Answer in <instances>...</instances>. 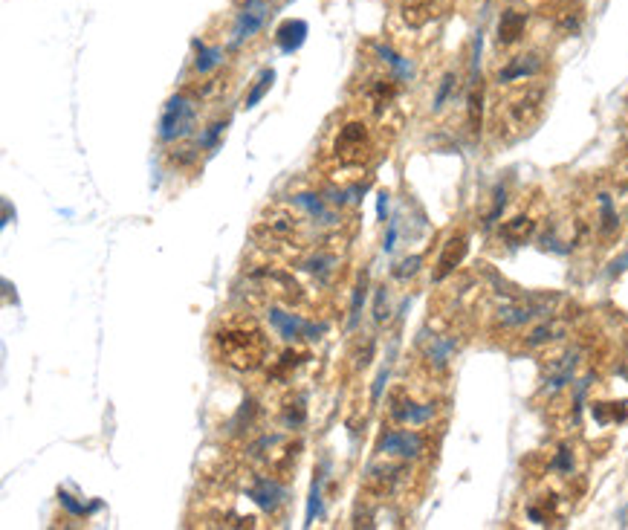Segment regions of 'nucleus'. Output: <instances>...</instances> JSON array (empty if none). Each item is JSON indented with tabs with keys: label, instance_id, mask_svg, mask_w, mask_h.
Returning <instances> with one entry per match:
<instances>
[{
	"label": "nucleus",
	"instance_id": "obj_6",
	"mask_svg": "<svg viewBox=\"0 0 628 530\" xmlns=\"http://www.w3.org/2000/svg\"><path fill=\"white\" fill-rule=\"evenodd\" d=\"M388 414L397 426H426V423L438 414V403L434 400H417L405 386H397L388 397Z\"/></svg>",
	"mask_w": 628,
	"mask_h": 530
},
{
	"label": "nucleus",
	"instance_id": "obj_5",
	"mask_svg": "<svg viewBox=\"0 0 628 530\" xmlns=\"http://www.w3.org/2000/svg\"><path fill=\"white\" fill-rule=\"evenodd\" d=\"M426 452H429V438L423 432H417L414 426H391L376 440V455L379 458H394V461L414 464Z\"/></svg>",
	"mask_w": 628,
	"mask_h": 530
},
{
	"label": "nucleus",
	"instance_id": "obj_15",
	"mask_svg": "<svg viewBox=\"0 0 628 530\" xmlns=\"http://www.w3.org/2000/svg\"><path fill=\"white\" fill-rule=\"evenodd\" d=\"M617 226H620V218H617V211H614V203H611V197L608 195H599V235H614L617 232Z\"/></svg>",
	"mask_w": 628,
	"mask_h": 530
},
{
	"label": "nucleus",
	"instance_id": "obj_18",
	"mask_svg": "<svg viewBox=\"0 0 628 530\" xmlns=\"http://www.w3.org/2000/svg\"><path fill=\"white\" fill-rule=\"evenodd\" d=\"M272 78H276V75H272V70H264V73L258 75V85L247 93V108H255V104L264 99V93L272 87Z\"/></svg>",
	"mask_w": 628,
	"mask_h": 530
},
{
	"label": "nucleus",
	"instance_id": "obj_10",
	"mask_svg": "<svg viewBox=\"0 0 628 530\" xmlns=\"http://www.w3.org/2000/svg\"><path fill=\"white\" fill-rule=\"evenodd\" d=\"M541 70V58L536 56V52H527V56H515L510 58L507 67L498 70V82L501 85H510V82H518V78H530Z\"/></svg>",
	"mask_w": 628,
	"mask_h": 530
},
{
	"label": "nucleus",
	"instance_id": "obj_12",
	"mask_svg": "<svg viewBox=\"0 0 628 530\" xmlns=\"http://www.w3.org/2000/svg\"><path fill=\"white\" fill-rule=\"evenodd\" d=\"M455 351V342L452 339H443V336H429L426 345H423V359L431 371H443L449 365V357Z\"/></svg>",
	"mask_w": 628,
	"mask_h": 530
},
{
	"label": "nucleus",
	"instance_id": "obj_8",
	"mask_svg": "<svg viewBox=\"0 0 628 530\" xmlns=\"http://www.w3.org/2000/svg\"><path fill=\"white\" fill-rule=\"evenodd\" d=\"M266 12H269V4H266V0H247V4H243V9L238 12V18H235L232 41H235V44L250 41V38L261 30V26H264Z\"/></svg>",
	"mask_w": 628,
	"mask_h": 530
},
{
	"label": "nucleus",
	"instance_id": "obj_21",
	"mask_svg": "<svg viewBox=\"0 0 628 530\" xmlns=\"http://www.w3.org/2000/svg\"><path fill=\"white\" fill-rule=\"evenodd\" d=\"M420 264H423V258H420V255L408 258V261H402V264H400V270H394V276H397V278L412 276V273H417V270H420Z\"/></svg>",
	"mask_w": 628,
	"mask_h": 530
},
{
	"label": "nucleus",
	"instance_id": "obj_7",
	"mask_svg": "<svg viewBox=\"0 0 628 530\" xmlns=\"http://www.w3.org/2000/svg\"><path fill=\"white\" fill-rule=\"evenodd\" d=\"M266 319H269V325H272V328H276V333H278L281 339H287V342L316 339V333H319V328H316V325L304 322L302 316L287 313V310H281V307H276V304H266Z\"/></svg>",
	"mask_w": 628,
	"mask_h": 530
},
{
	"label": "nucleus",
	"instance_id": "obj_11",
	"mask_svg": "<svg viewBox=\"0 0 628 530\" xmlns=\"http://www.w3.org/2000/svg\"><path fill=\"white\" fill-rule=\"evenodd\" d=\"M524 30H527V15L518 12V9H507L501 15V20H498V47L518 44V41H522V35H524Z\"/></svg>",
	"mask_w": 628,
	"mask_h": 530
},
{
	"label": "nucleus",
	"instance_id": "obj_2",
	"mask_svg": "<svg viewBox=\"0 0 628 530\" xmlns=\"http://www.w3.org/2000/svg\"><path fill=\"white\" fill-rule=\"evenodd\" d=\"M211 354L221 365L252 374L269 359V339L252 316L229 313L211 331Z\"/></svg>",
	"mask_w": 628,
	"mask_h": 530
},
{
	"label": "nucleus",
	"instance_id": "obj_20",
	"mask_svg": "<svg viewBox=\"0 0 628 530\" xmlns=\"http://www.w3.org/2000/svg\"><path fill=\"white\" fill-rule=\"evenodd\" d=\"M452 90H455V73H446V75H443V82H441L438 96H434V111H441V108H443L446 99L452 96Z\"/></svg>",
	"mask_w": 628,
	"mask_h": 530
},
{
	"label": "nucleus",
	"instance_id": "obj_4",
	"mask_svg": "<svg viewBox=\"0 0 628 530\" xmlns=\"http://www.w3.org/2000/svg\"><path fill=\"white\" fill-rule=\"evenodd\" d=\"M544 96H548V90H544L541 85L527 87V90L518 93V96H512V99L504 104V111H501V130H510L512 137L530 130V128L538 122L541 111H544Z\"/></svg>",
	"mask_w": 628,
	"mask_h": 530
},
{
	"label": "nucleus",
	"instance_id": "obj_19",
	"mask_svg": "<svg viewBox=\"0 0 628 530\" xmlns=\"http://www.w3.org/2000/svg\"><path fill=\"white\" fill-rule=\"evenodd\" d=\"M550 469H553V472H562V475H570V472H573V452H570L567 446H562L559 452L553 455Z\"/></svg>",
	"mask_w": 628,
	"mask_h": 530
},
{
	"label": "nucleus",
	"instance_id": "obj_9",
	"mask_svg": "<svg viewBox=\"0 0 628 530\" xmlns=\"http://www.w3.org/2000/svg\"><path fill=\"white\" fill-rule=\"evenodd\" d=\"M467 252H469V238L463 232H455L441 249L438 267H434V281H443L446 276H452L460 267V261L467 258Z\"/></svg>",
	"mask_w": 628,
	"mask_h": 530
},
{
	"label": "nucleus",
	"instance_id": "obj_14",
	"mask_svg": "<svg viewBox=\"0 0 628 530\" xmlns=\"http://www.w3.org/2000/svg\"><path fill=\"white\" fill-rule=\"evenodd\" d=\"M304 35H307V23H304V20H287L281 30L276 32V38H278V44H281L284 52H293V49L302 47Z\"/></svg>",
	"mask_w": 628,
	"mask_h": 530
},
{
	"label": "nucleus",
	"instance_id": "obj_16",
	"mask_svg": "<svg viewBox=\"0 0 628 530\" xmlns=\"http://www.w3.org/2000/svg\"><path fill=\"white\" fill-rule=\"evenodd\" d=\"M481 116H484V87H481V78H475L472 90H469V128H472V134L481 130Z\"/></svg>",
	"mask_w": 628,
	"mask_h": 530
},
{
	"label": "nucleus",
	"instance_id": "obj_3",
	"mask_svg": "<svg viewBox=\"0 0 628 530\" xmlns=\"http://www.w3.org/2000/svg\"><path fill=\"white\" fill-rule=\"evenodd\" d=\"M200 104H203V99H197L188 90H180L174 99H168L166 111H162V119H159V130H156L159 142L177 145V142H185L195 137L197 119H200Z\"/></svg>",
	"mask_w": 628,
	"mask_h": 530
},
{
	"label": "nucleus",
	"instance_id": "obj_13",
	"mask_svg": "<svg viewBox=\"0 0 628 530\" xmlns=\"http://www.w3.org/2000/svg\"><path fill=\"white\" fill-rule=\"evenodd\" d=\"M533 232H536V221H533L530 215H515L512 221H507V223L501 226V238H504L507 244H512V247L530 241Z\"/></svg>",
	"mask_w": 628,
	"mask_h": 530
},
{
	"label": "nucleus",
	"instance_id": "obj_17",
	"mask_svg": "<svg viewBox=\"0 0 628 530\" xmlns=\"http://www.w3.org/2000/svg\"><path fill=\"white\" fill-rule=\"evenodd\" d=\"M556 333H559V325H553V322H544V325L533 328L530 336H527V348H538V345H544V342L556 339Z\"/></svg>",
	"mask_w": 628,
	"mask_h": 530
},
{
	"label": "nucleus",
	"instance_id": "obj_1",
	"mask_svg": "<svg viewBox=\"0 0 628 530\" xmlns=\"http://www.w3.org/2000/svg\"><path fill=\"white\" fill-rule=\"evenodd\" d=\"M382 116L362 108L359 101L347 104L336 113V125L327 128L319 166L331 177H357L368 171V166L379 156V128Z\"/></svg>",
	"mask_w": 628,
	"mask_h": 530
}]
</instances>
